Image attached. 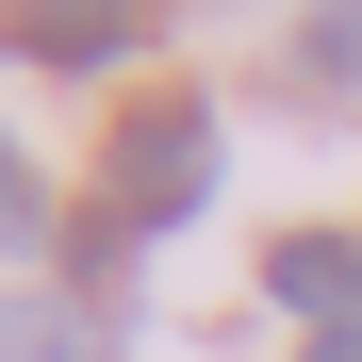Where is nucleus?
<instances>
[{"instance_id": "obj_3", "label": "nucleus", "mask_w": 362, "mask_h": 362, "mask_svg": "<svg viewBox=\"0 0 362 362\" xmlns=\"http://www.w3.org/2000/svg\"><path fill=\"white\" fill-rule=\"evenodd\" d=\"M264 296L296 313V346H313V329H362V230H280V247H264Z\"/></svg>"}, {"instance_id": "obj_4", "label": "nucleus", "mask_w": 362, "mask_h": 362, "mask_svg": "<svg viewBox=\"0 0 362 362\" xmlns=\"http://www.w3.org/2000/svg\"><path fill=\"white\" fill-rule=\"evenodd\" d=\"M296 99H362V0H313V17H296Z\"/></svg>"}, {"instance_id": "obj_6", "label": "nucleus", "mask_w": 362, "mask_h": 362, "mask_svg": "<svg viewBox=\"0 0 362 362\" xmlns=\"http://www.w3.org/2000/svg\"><path fill=\"white\" fill-rule=\"evenodd\" d=\"M0 362H83V346H66V313H33V296H0Z\"/></svg>"}, {"instance_id": "obj_2", "label": "nucleus", "mask_w": 362, "mask_h": 362, "mask_svg": "<svg viewBox=\"0 0 362 362\" xmlns=\"http://www.w3.org/2000/svg\"><path fill=\"white\" fill-rule=\"evenodd\" d=\"M148 17L165 0H0V49H17V66H66V83H115L148 49Z\"/></svg>"}, {"instance_id": "obj_1", "label": "nucleus", "mask_w": 362, "mask_h": 362, "mask_svg": "<svg viewBox=\"0 0 362 362\" xmlns=\"http://www.w3.org/2000/svg\"><path fill=\"white\" fill-rule=\"evenodd\" d=\"M198 198H214V99L198 83H132V99H115V148H99V214H66V247L115 280L148 230H181Z\"/></svg>"}, {"instance_id": "obj_5", "label": "nucleus", "mask_w": 362, "mask_h": 362, "mask_svg": "<svg viewBox=\"0 0 362 362\" xmlns=\"http://www.w3.org/2000/svg\"><path fill=\"white\" fill-rule=\"evenodd\" d=\"M0 247H66V198L17 165V132H0Z\"/></svg>"}, {"instance_id": "obj_7", "label": "nucleus", "mask_w": 362, "mask_h": 362, "mask_svg": "<svg viewBox=\"0 0 362 362\" xmlns=\"http://www.w3.org/2000/svg\"><path fill=\"white\" fill-rule=\"evenodd\" d=\"M296 362H362V329H313V346H296Z\"/></svg>"}]
</instances>
